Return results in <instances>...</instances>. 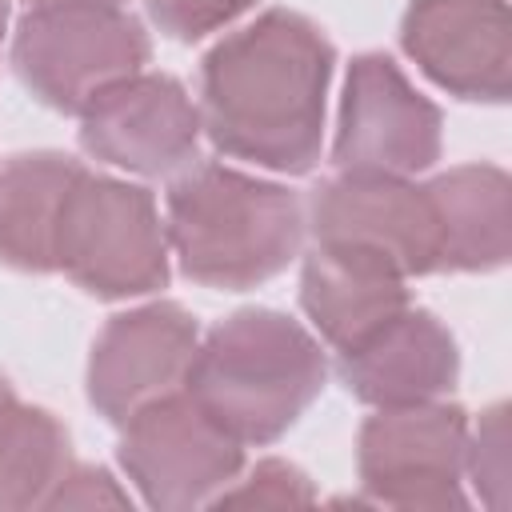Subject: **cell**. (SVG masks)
<instances>
[{
    "mask_svg": "<svg viewBox=\"0 0 512 512\" xmlns=\"http://www.w3.org/2000/svg\"><path fill=\"white\" fill-rule=\"evenodd\" d=\"M336 52L300 12L272 8L220 40L200 72V128L236 160L300 176L320 160Z\"/></svg>",
    "mask_w": 512,
    "mask_h": 512,
    "instance_id": "1",
    "label": "cell"
},
{
    "mask_svg": "<svg viewBox=\"0 0 512 512\" xmlns=\"http://www.w3.org/2000/svg\"><path fill=\"white\" fill-rule=\"evenodd\" d=\"M328 376L320 344L284 312L244 308L196 344L184 392L240 444L284 436Z\"/></svg>",
    "mask_w": 512,
    "mask_h": 512,
    "instance_id": "2",
    "label": "cell"
},
{
    "mask_svg": "<svg viewBox=\"0 0 512 512\" xmlns=\"http://www.w3.org/2000/svg\"><path fill=\"white\" fill-rule=\"evenodd\" d=\"M168 248L188 280L208 288H256L300 252V200L224 164H192L168 188Z\"/></svg>",
    "mask_w": 512,
    "mask_h": 512,
    "instance_id": "3",
    "label": "cell"
},
{
    "mask_svg": "<svg viewBox=\"0 0 512 512\" xmlns=\"http://www.w3.org/2000/svg\"><path fill=\"white\" fill-rule=\"evenodd\" d=\"M24 88L56 112H84L92 96L148 64L144 28L108 0L32 4L12 40Z\"/></svg>",
    "mask_w": 512,
    "mask_h": 512,
    "instance_id": "4",
    "label": "cell"
},
{
    "mask_svg": "<svg viewBox=\"0 0 512 512\" xmlns=\"http://www.w3.org/2000/svg\"><path fill=\"white\" fill-rule=\"evenodd\" d=\"M56 268L104 300L144 296L168 284V232L152 192L80 172L56 228Z\"/></svg>",
    "mask_w": 512,
    "mask_h": 512,
    "instance_id": "5",
    "label": "cell"
},
{
    "mask_svg": "<svg viewBox=\"0 0 512 512\" xmlns=\"http://www.w3.org/2000/svg\"><path fill=\"white\" fill-rule=\"evenodd\" d=\"M244 444L232 440L188 392H164L124 420L120 468L140 488L144 504L180 512L212 504L244 464Z\"/></svg>",
    "mask_w": 512,
    "mask_h": 512,
    "instance_id": "6",
    "label": "cell"
},
{
    "mask_svg": "<svg viewBox=\"0 0 512 512\" xmlns=\"http://www.w3.org/2000/svg\"><path fill=\"white\" fill-rule=\"evenodd\" d=\"M360 484L372 504L392 508H464L460 476L468 420L456 404H400L364 420L356 444Z\"/></svg>",
    "mask_w": 512,
    "mask_h": 512,
    "instance_id": "7",
    "label": "cell"
},
{
    "mask_svg": "<svg viewBox=\"0 0 512 512\" xmlns=\"http://www.w3.org/2000/svg\"><path fill=\"white\" fill-rule=\"evenodd\" d=\"M316 244H340L380 256L400 276L440 272V224L428 184L416 188L404 176L340 172L312 196Z\"/></svg>",
    "mask_w": 512,
    "mask_h": 512,
    "instance_id": "8",
    "label": "cell"
},
{
    "mask_svg": "<svg viewBox=\"0 0 512 512\" xmlns=\"http://www.w3.org/2000/svg\"><path fill=\"white\" fill-rule=\"evenodd\" d=\"M440 156V108L388 56H356L344 84L332 160L340 172L412 176Z\"/></svg>",
    "mask_w": 512,
    "mask_h": 512,
    "instance_id": "9",
    "label": "cell"
},
{
    "mask_svg": "<svg viewBox=\"0 0 512 512\" xmlns=\"http://www.w3.org/2000/svg\"><path fill=\"white\" fill-rule=\"evenodd\" d=\"M200 112L188 100L184 84L156 72H136L80 112V144L88 156L140 172L168 176L196 160Z\"/></svg>",
    "mask_w": 512,
    "mask_h": 512,
    "instance_id": "10",
    "label": "cell"
},
{
    "mask_svg": "<svg viewBox=\"0 0 512 512\" xmlns=\"http://www.w3.org/2000/svg\"><path fill=\"white\" fill-rule=\"evenodd\" d=\"M404 52L460 100H508L512 20L504 0H412L400 28Z\"/></svg>",
    "mask_w": 512,
    "mask_h": 512,
    "instance_id": "11",
    "label": "cell"
},
{
    "mask_svg": "<svg viewBox=\"0 0 512 512\" xmlns=\"http://www.w3.org/2000/svg\"><path fill=\"white\" fill-rule=\"evenodd\" d=\"M196 352V320L180 304H148L112 316L88 360L92 408L124 424L132 412L172 392Z\"/></svg>",
    "mask_w": 512,
    "mask_h": 512,
    "instance_id": "12",
    "label": "cell"
},
{
    "mask_svg": "<svg viewBox=\"0 0 512 512\" xmlns=\"http://www.w3.org/2000/svg\"><path fill=\"white\" fill-rule=\"evenodd\" d=\"M460 376V352L452 332L420 308L396 312L372 336L340 352L344 388L376 408L424 404L448 392Z\"/></svg>",
    "mask_w": 512,
    "mask_h": 512,
    "instance_id": "13",
    "label": "cell"
},
{
    "mask_svg": "<svg viewBox=\"0 0 512 512\" xmlns=\"http://www.w3.org/2000/svg\"><path fill=\"white\" fill-rule=\"evenodd\" d=\"M300 304L320 336L336 352H344L372 336L380 324H388L396 312H404L408 292L404 276L380 256L340 244H316L304 260Z\"/></svg>",
    "mask_w": 512,
    "mask_h": 512,
    "instance_id": "14",
    "label": "cell"
},
{
    "mask_svg": "<svg viewBox=\"0 0 512 512\" xmlns=\"http://www.w3.org/2000/svg\"><path fill=\"white\" fill-rule=\"evenodd\" d=\"M440 224V272H488L508 260V176L492 164H464L428 184Z\"/></svg>",
    "mask_w": 512,
    "mask_h": 512,
    "instance_id": "15",
    "label": "cell"
},
{
    "mask_svg": "<svg viewBox=\"0 0 512 512\" xmlns=\"http://www.w3.org/2000/svg\"><path fill=\"white\" fill-rule=\"evenodd\" d=\"M84 168L60 152L12 156L0 168V264L20 272L56 268V228L72 180Z\"/></svg>",
    "mask_w": 512,
    "mask_h": 512,
    "instance_id": "16",
    "label": "cell"
},
{
    "mask_svg": "<svg viewBox=\"0 0 512 512\" xmlns=\"http://www.w3.org/2000/svg\"><path fill=\"white\" fill-rule=\"evenodd\" d=\"M68 468V432L44 408L16 404L0 424V508L44 504Z\"/></svg>",
    "mask_w": 512,
    "mask_h": 512,
    "instance_id": "17",
    "label": "cell"
},
{
    "mask_svg": "<svg viewBox=\"0 0 512 512\" xmlns=\"http://www.w3.org/2000/svg\"><path fill=\"white\" fill-rule=\"evenodd\" d=\"M464 468L472 472L480 496L492 508H504V492H508V408L504 404L480 416V428L464 448Z\"/></svg>",
    "mask_w": 512,
    "mask_h": 512,
    "instance_id": "18",
    "label": "cell"
},
{
    "mask_svg": "<svg viewBox=\"0 0 512 512\" xmlns=\"http://www.w3.org/2000/svg\"><path fill=\"white\" fill-rule=\"evenodd\" d=\"M212 504H256V508H288V504H312V484L300 468L284 460H260L248 480L236 488H220Z\"/></svg>",
    "mask_w": 512,
    "mask_h": 512,
    "instance_id": "19",
    "label": "cell"
},
{
    "mask_svg": "<svg viewBox=\"0 0 512 512\" xmlns=\"http://www.w3.org/2000/svg\"><path fill=\"white\" fill-rule=\"evenodd\" d=\"M248 4L252 0H148V12L172 40H200L236 20Z\"/></svg>",
    "mask_w": 512,
    "mask_h": 512,
    "instance_id": "20",
    "label": "cell"
},
{
    "mask_svg": "<svg viewBox=\"0 0 512 512\" xmlns=\"http://www.w3.org/2000/svg\"><path fill=\"white\" fill-rule=\"evenodd\" d=\"M40 508H132L128 492L92 464H68L48 488Z\"/></svg>",
    "mask_w": 512,
    "mask_h": 512,
    "instance_id": "21",
    "label": "cell"
},
{
    "mask_svg": "<svg viewBox=\"0 0 512 512\" xmlns=\"http://www.w3.org/2000/svg\"><path fill=\"white\" fill-rule=\"evenodd\" d=\"M16 408V396H12V388H8V380L0 376V424H4V416Z\"/></svg>",
    "mask_w": 512,
    "mask_h": 512,
    "instance_id": "22",
    "label": "cell"
},
{
    "mask_svg": "<svg viewBox=\"0 0 512 512\" xmlns=\"http://www.w3.org/2000/svg\"><path fill=\"white\" fill-rule=\"evenodd\" d=\"M4 28H8V0H0V40H4Z\"/></svg>",
    "mask_w": 512,
    "mask_h": 512,
    "instance_id": "23",
    "label": "cell"
},
{
    "mask_svg": "<svg viewBox=\"0 0 512 512\" xmlns=\"http://www.w3.org/2000/svg\"><path fill=\"white\" fill-rule=\"evenodd\" d=\"M28 4H56V0H28ZM108 4H120V0H108Z\"/></svg>",
    "mask_w": 512,
    "mask_h": 512,
    "instance_id": "24",
    "label": "cell"
}]
</instances>
